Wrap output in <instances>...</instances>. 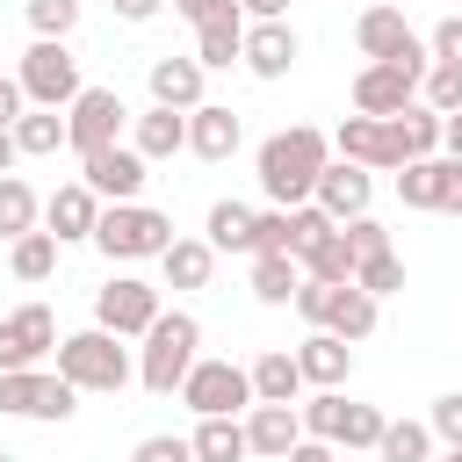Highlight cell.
<instances>
[{"label": "cell", "instance_id": "obj_1", "mask_svg": "<svg viewBox=\"0 0 462 462\" xmlns=\"http://www.w3.org/2000/svg\"><path fill=\"white\" fill-rule=\"evenodd\" d=\"M325 159H332V137L310 130V123H289V130L260 137V152H253V180H260V195H267L274 209H296V202H310Z\"/></svg>", "mask_w": 462, "mask_h": 462}, {"label": "cell", "instance_id": "obj_2", "mask_svg": "<svg viewBox=\"0 0 462 462\" xmlns=\"http://www.w3.org/2000/svg\"><path fill=\"white\" fill-rule=\"evenodd\" d=\"M58 375H65L79 397H116V390L137 375V361H130V346H123L108 325H87V332H65V339H58Z\"/></svg>", "mask_w": 462, "mask_h": 462}, {"label": "cell", "instance_id": "obj_3", "mask_svg": "<svg viewBox=\"0 0 462 462\" xmlns=\"http://www.w3.org/2000/svg\"><path fill=\"white\" fill-rule=\"evenodd\" d=\"M195 354H202L195 310H159V318L144 325V346H137V383H144L152 397H173L180 375L195 368Z\"/></svg>", "mask_w": 462, "mask_h": 462}, {"label": "cell", "instance_id": "obj_4", "mask_svg": "<svg viewBox=\"0 0 462 462\" xmlns=\"http://www.w3.org/2000/svg\"><path fill=\"white\" fill-rule=\"evenodd\" d=\"M180 231H173V217L166 209H152V202H101V217H94V245L108 253V260H159L166 245H173Z\"/></svg>", "mask_w": 462, "mask_h": 462}, {"label": "cell", "instance_id": "obj_5", "mask_svg": "<svg viewBox=\"0 0 462 462\" xmlns=\"http://www.w3.org/2000/svg\"><path fill=\"white\" fill-rule=\"evenodd\" d=\"M79 411V390L58 368H0V419H36V426H65Z\"/></svg>", "mask_w": 462, "mask_h": 462}, {"label": "cell", "instance_id": "obj_6", "mask_svg": "<svg viewBox=\"0 0 462 462\" xmlns=\"http://www.w3.org/2000/svg\"><path fill=\"white\" fill-rule=\"evenodd\" d=\"M14 79H22V101H29V108H65V101L87 87V79H79V58H72L65 36H36V43L22 51Z\"/></svg>", "mask_w": 462, "mask_h": 462}, {"label": "cell", "instance_id": "obj_7", "mask_svg": "<svg viewBox=\"0 0 462 462\" xmlns=\"http://www.w3.org/2000/svg\"><path fill=\"white\" fill-rule=\"evenodd\" d=\"M426 65L433 58H368L354 72V116H397L404 101H419Z\"/></svg>", "mask_w": 462, "mask_h": 462}, {"label": "cell", "instance_id": "obj_8", "mask_svg": "<svg viewBox=\"0 0 462 462\" xmlns=\"http://www.w3.org/2000/svg\"><path fill=\"white\" fill-rule=\"evenodd\" d=\"M130 130V108H123V94L116 87H79L72 101H65V152H101V144H116Z\"/></svg>", "mask_w": 462, "mask_h": 462}, {"label": "cell", "instance_id": "obj_9", "mask_svg": "<svg viewBox=\"0 0 462 462\" xmlns=\"http://www.w3.org/2000/svg\"><path fill=\"white\" fill-rule=\"evenodd\" d=\"M173 397H180L195 419H217V411H231V419H238V411L253 404V375H245L238 361H202V354H195V368L180 375V390H173Z\"/></svg>", "mask_w": 462, "mask_h": 462}, {"label": "cell", "instance_id": "obj_10", "mask_svg": "<svg viewBox=\"0 0 462 462\" xmlns=\"http://www.w3.org/2000/svg\"><path fill=\"white\" fill-rule=\"evenodd\" d=\"M397 202L404 209H433V217H462V159H448V152L404 159L397 166Z\"/></svg>", "mask_w": 462, "mask_h": 462}, {"label": "cell", "instance_id": "obj_11", "mask_svg": "<svg viewBox=\"0 0 462 462\" xmlns=\"http://www.w3.org/2000/svg\"><path fill=\"white\" fill-rule=\"evenodd\" d=\"M166 303H159V289L144 282V274H108L101 289H94V325H108L116 339H144V325L159 318Z\"/></svg>", "mask_w": 462, "mask_h": 462}, {"label": "cell", "instance_id": "obj_12", "mask_svg": "<svg viewBox=\"0 0 462 462\" xmlns=\"http://www.w3.org/2000/svg\"><path fill=\"white\" fill-rule=\"evenodd\" d=\"M58 354V318L51 303H22L0 318V368H43Z\"/></svg>", "mask_w": 462, "mask_h": 462}, {"label": "cell", "instance_id": "obj_13", "mask_svg": "<svg viewBox=\"0 0 462 462\" xmlns=\"http://www.w3.org/2000/svg\"><path fill=\"white\" fill-rule=\"evenodd\" d=\"M79 180H87L101 202H137V195H144V180H152V159H137V152L116 137V144H101V152H87V159H79Z\"/></svg>", "mask_w": 462, "mask_h": 462}, {"label": "cell", "instance_id": "obj_14", "mask_svg": "<svg viewBox=\"0 0 462 462\" xmlns=\"http://www.w3.org/2000/svg\"><path fill=\"white\" fill-rule=\"evenodd\" d=\"M332 159H354V166H368V173H397V166H404L390 116H346V123L332 130Z\"/></svg>", "mask_w": 462, "mask_h": 462}, {"label": "cell", "instance_id": "obj_15", "mask_svg": "<svg viewBox=\"0 0 462 462\" xmlns=\"http://www.w3.org/2000/svg\"><path fill=\"white\" fill-rule=\"evenodd\" d=\"M354 51L361 58H426V36L404 22V7H361L354 14Z\"/></svg>", "mask_w": 462, "mask_h": 462}, {"label": "cell", "instance_id": "obj_16", "mask_svg": "<svg viewBox=\"0 0 462 462\" xmlns=\"http://www.w3.org/2000/svg\"><path fill=\"white\" fill-rule=\"evenodd\" d=\"M310 202H318L332 224H346V217H361V209L375 202V173H368V166H354V159H325V166H318Z\"/></svg>", "mask_w": 462, "mask_h": 462}, {"label": "cell", "instance_id": "obj_17", "mask_svg": "<svg viewBox=\"0 0 462 462\" xmlns=\"http://www.w3.org/2000/svg\"><path fill=\"white\" fill-rule=\"evenodd\" d=\"M296 58H303V43H296L289 22H245V51H238V65H245L253 79H289Z\"/></svg>", "mask_w": 462, "mask_h": 462}, {"label": "cell", "instance_id": "obj_18", "mask_svg": "<svg viewBox=\"0 0 462 462\" xmlns=\"http://www.w3.org/2000/svg\"><path fill=\"white\" fill-rule=\"evenodd\" d=\"M238 144H245V123H238L224 101H202V108H188V152H195V159L224 166Z\"/></svg>", "mask_w": 462, "mask_h": 462}, {"label": "cell", "instance_id": "obj_19", "mask_svg": "<svg viewBox=\"0 0 462 462\" xmlns=\"http://www.w3.org/2000/svg\"><path fill=\"white\" fill-rule=\"evenodd\" d=\"M94 217H101V195H94L87 180H65V188L43 202V231H51L58 245H79V238H94Z\"/></svg>", "mask_w": 462, "mask_h": 462}, {"label": "cell", "instance_id": "obj_20", "mask_svg": "<svg viewBox=\"0 0 462 462\" xmlns=\"http://www.w3.org/2000/svg\"><path fill=\"white\" fill-rule=\"evenodd\" d=\"M137 159H173V152H188V108H144V116H130V137H123Z\"/></svg>", "mask_w": 462, "mask_h": 462}, {"label": "cell", "instance_id": "obj_21", "mask_svg": "<svg viewBox=\"0 0 462 462\" xmlns=\"http://www.w3.org/2000/svg\"><path fill=\"white\" fill-rule=\"evenodd\" d=\"M296 368H303V390H339V383L354 375V339L310 332V339L296 346Z\"/></svg>", "mask_w": 462, "mask_h": 462}, {"label": "cell", "instance_id": "obj_22", "mask_svg": "<svg viewBox=\"0 0 462 462\" xmlns=\"http://www.w3.org/2000/svg\"><path fill=\"white\" fill-rule=\"evenodd\" d=\"M296 440H303L296 404H245V448H253L260 462H282Z\"/></svg>", "mask_w": 462, "mask_h": 462}, {"label": "cell", "instance_id": "obj_23", "mask_svg": "<svg viewBox=\"0 0 462 462\" xmlns=\"http://www.w3.org/2000/svg\"><path fill=\"white\" fill-rule=\"evenodd\" d=\"M202 79H209V72L195 65V51H188V58L166 51V58H152V72H144V87H152L159 108H202Z\"/></svg>", "mask_w": 462, "mask_h": 462}, {"label": "cell", "instance_id": "obj_24", "mask_svg": "<svg viewBox=\"0 0 462 462\" xmlns=\"http://www.w3.org/2000/svg\"><path fill=\"white\" fill-rule=\"evenodd\" d=\"M245 375H253V404H296L303 397V368H296L289 346H267Z\"/></svg>", "mask_w": 462, "mask_h": 462}, {"label": "cell", "instance_id": "obj_25", "mask_svg": "<svg viewBox=\"0 0 462 462\" xmlns=\"http://www.w3.org/2000/svg\"><path fill=\"white\" fill-rule=\"evenodd\" d=\"M238 51H245V14H238V7L195 29V65H202V72H231Z\"/></svg>", "mask_w": 462, "mask_h": 462}, {"label": "cell", "instance_id": "obj_26", "mask_svg": "<svg viewBox=\"0 0 462 462\" xmlns=\"http://www.w3.org/2000/svg\"><path fill=\"white\" fill-rule=\"evenodd\" d=\"M159 274H166V289H209L217 245H209V238H173V245L159 253Z\"/></svg>", "mask_w": 462, "mask_h": 462}, {"label": "cell", "instance_id": "obj_27", "mask_svg": "<svg viewBox=\"0 0 462 462\" xmlns=\"http://www.w3.org/2000/svg\"><path fill=\"white\" fill-rule=\"evenodd\" d=\"M188 448H195V462H253V448H245V419H231V411L195 419Z\"/></svg>", "mask_w": 462, "mask_h": 462}, {"label": "cell", "instance_id": "obj_28", "mask_svg": "<svg viewBox=\"0 0 462 462\" xmlns=\"http://www.w3.org/2000/svg\"><path fill=\"white\" fill-rule=\"evenodd\" d=\"M65 144V108H22L14 116V152L22 159H51Z\"/></svg>", "mask_w": 462, "mask_h": 462}, {"label": "cell", "instance_id": "obj_29", "mask_svg": "<svg viewBox=\"0 0 462 462\" xmlns=\"http://www.w3.org/2000/svg\"><path fill=\"white\" fill-rule=\"evenodd\" d=\"M390 130H397V152H404V159H433V152H440V116H433L426 101H404V108L390 116Z\"/></svg>", "mask_w": 462, "mask_h": 462}, {"label": "cell", "instance_id": "obj_30", "mask_svg": "<svg viewBox=\"0 0 462 462\" xmlns=\"http://www.w3.org/2000/svg\"><path fill=\"white\" fill-rule=\"evenodd\" d=\"M253 217H260V209H245V202H209L202 238H209L217 253H253Z\"/></svg>", "mask_w": 462, "mask_h": 462}, {"label": "cell", "instance_id": "obj_31", "mask_svg": "<svg viewBox=\"0 0 462 462\" xmlns=\"http://www.w3.org/2000/svg\"><path fill=\"white\" fill-rule=\"evenodd\" d=\"M296 245H303V202L296 209H260L253 217V253H282V260H296Z\"/></svg>", "mask_w": 462, "mask_h": 462}, {"label": "cell", "instance_id": "obj_32", "mask_svg": "<svg viewBox=\"0 0 462 462\" xmlns=\"http://www.w3.org/2000/svg\"><path fill=\"white\" fill-rule=\"evenodd\" d=\"M433 426L426 419H383V440H375V455L383 462H433Z\"/></svg>", "mask_w": 462, "mask_h": 462}, {"label": "cell", "instance_id": "obj_33", "mask_svg": "<svg viewBox=\"0 0 462 462\" xmlns=\"http://www.w3.org/2000/svg\"><path fill=\"white\" fill-rule=\"evenodd\" d=\"M7 267H14V282H51V274H58V238H51V231L7 238Z\"/></svg>", "mask_w": 462, "mask_h": 462}, {"label": "cell", "instance_id": "obj_34", "mask_svg": "<svg viewBox=\"0 0 462 462\" xmlns=\"http://www.w3.org/2000/svg\"><path fill=\"white\" fill-rule=\"evenodd\" d=\"M36 224H43L36 188H29L22 173H0V238H22V231H36Z\"/></svg>", "mask_w": 462, "mask_h": 462}, {"label": "cell", "instance_id": "obj_35", "mask_svg": "<svg viewBox=\"0 0 462 462\" xmlns=\"http://www.w3.org/2000/svg\"><path fill=\"white\" fill-rule=\"evenodd\" d=\"M296 282H303L296 260H282V253H253V296H260L267 310H282V303L296 296Z\"/></svg>", "mask_w": 462, "mask_h": 462}, {"label": "cell", "instance_id": "obj_36", "mask_svg": "<svg viewBox=\"0 0 462 462\" xmlns=\"http://www.w3.org/2000/svg\"><path fill=\"white\" fill-rule=\"evenodd\" d=\"M296 419H303V433H310V440H339L346 397H339V390H310V397H296Z\"/></svg>", "mask_w": 462, "mask_h": 462}, {"label": "cell", "instance_id": "obj_37", "mask_svg": "<svg viewBox=\"0 0 462 462\" xmlns=\"http://www.w3.org/2000/svg\"><path fill=\"white\" fill-rule=\"evenodd\" d=\"M354 289H368L375 303H383V296H397V289H404V253L390 245V253H375V260H361V267H354Z\"/></svg>", "mask_w": 462, "mask_h": 462}, {"label": "cell", "instance_id": "obj_38", "mask_svg": "<svg viewBox=\"0 0 462 462\" xmlns=\"http://www.w3.org/2000/svg\"><path fill=\"white\" fill-rule=\"evenodd\" d=\"M419 101H426L433 116H455V108H462V65H440V58H433L426 79H419Z\"/></svg>", "mask_w": 462, "mask_h": 462}, {"label": "cell", "instance_id": "obj_39", "mask_svg": "<svg viewBox=\"0 0 462 462\" xmlns=\"http://www.w3.org/2000/svg\"><path fill=\"white\" fill-rule=\"evenodd\" d=\"M375 440H383V411L346 397V419H339V440H332V448H368V455H375Z\"/></svg>", "mask_w": 462, "mask_h": 462}, {"label": "cell", "instance_id": "obj_40", "mask_svg": "<svg viewBox=\"0 0 462 462\" xmlns=\"http://www.w3.org/2000/svg\"><path fill=\"white\" fill-rule=\"evenodd\" d=\"M22 14H29L36 36H72L79 29V0H22Z\"/></svg>", "mask_w": 462, "mask_h": 462}, {"label": "cell", "instance_id": "obj_41", "mask_svg": "<svg viewBox=\"0 0 462 462\" xmlns=\"http://www.w3.org/2000/svg\"><path fill=\"white\" fill-rule=\"evenodd\" d=\"M339 231H346V245H354V267H361V260H375V253H390V231H383L368 209H361V217H346Z\"/></svg>", "mask_w": 462, "mask_h": 462}, {"label": "cell", "instance_id": "obj_42", "mask_svg": "<svg viewBox=\"0 0 462 462\" xmlns=\"http://www.w3.org/2000/svg\"><path fill=\"white\" fill-rule=\"evenodd\" d=\"M426 426H433V440H440V448H462V390H448V397H433V411H426Z\"/></svg>", "mask_w": 462, "mask_h": 462}, {"label": "cell", "instance_id": "obj_43", "mask_svg": "<svg viewBox=\"0 0 462 462\" xmlns=\"http://www.w3.org/2000/svg\"><path fill=\"white\" fill-rule=\"evenodd\" d=\"M130 462H195V448H188V433H144L130 448Z\"/></svg>", "mask_w": 462, "mask_h": 462}, {"label": "cell", "instance_id": "obj_44", "mask_svg": "<svg viewBox=\"0 0 462 462\" xmlns=\"http://www.w3.org/2000/svg\"><path fill=\"white\" fill-rule=\"evenodd\" d=\"M426 58H440V65H462V14L433 22V36H426Z\"/></svg>", "mask_w": 462, "mask_h": 462}, {"label": "cell", "instance_id": "obj_45", "mask_svg": "<svg viewBox=\"0 0 462 462\" xmlns=\"http://www.w3.org/2000/svg\"><path fill=\"white\" fill-rule=\"evenodd\" d=\"M166 7H173L180 22H195V29H202V22H217V14H231L238 0H166Z\"/></svg>", "mask_w": 462, "mask_h": 462}, {"label": "cell", "instance_id": "obj_46", "mask_svg": "<svg viewBox=\"0 0 462 462\" xmlns=\"http://www.w3.org/2000/svg\"><path fill=\"white\" fill-rule=\"evenodd\" d=\"M29 101H22V79L14 72H0V130H14V116H22Z\"/></svg>", "mask_w": 462, "mask_h": 462}, {"label": "cell", "instance_id": "obj_47", "mask_svg": "<svg viewBox=\"0 0 462 462\" xmlns=\"http://www.w3.org/2000/svg\"><path fill=\"white\" fill-rule=\"evenodd\" d=\"M282 462H339V448H332V440H310V433H303V440H296V448H289Z\"/></svg>", "mask_w": 462, "mask_h": 462}, {"label": "cell", "instance_id": "obj_48", "mask_svg": "<svg viewBox=\"0 0 462 462\" xmlns=\"http://www.w3.org/2000/svg\"><path fill=\"white\" fill-rule=\"evenodd\" d=\"M116 7V22H159L166 14V0H108Z\"/></svg>", "mask_w": 462, "mask_h": 462}, {"label": "cell", "instance_id": "obj_49", "mask_svg": "<svg viewBox=\"0 0 462 462\" xmlns=\"http://www.w3.org/2000/svg\"><path fill=\"white\" fill-rule=\"evenodd\" d=\"M245 22H289V0H238Z\"/></svg>", "mask_w": 462, "mask_h": 462}, {"label": "cell", "instance_id": "obj_50", "mask_svg": "<svg viewBox=\"0 0 462 462\" xmlns=\"http://www.w3.org/2000/svg\"><path fill=\"white\" fill-rule=\"evenodd\" d=\"M440 152H448V159H462V108H455V116H440Z\"/></svg>", "mask_w": 462, "mask_h": 462}, {"label": "cell", "instance_id": "obj_51", "mask_svg": "<svg viewBox=\"0 0 462 462\" xmlns=\"http://www.w3.org/2000/svg\"><path fill=\"white\" fill-rule=\"evenodd\" d=\"M14 159H22L14 152V130H0V173H14Z\"/></svg>", "mask_w": 462, "mask_h": 462}, {"label": "cell", "instance_id": "obj_52", "mask_svg": "<svg viewBox=\"0 0 462 462\" xmlns=\"http://www.w3.org/2000/svg\"><path fill=\"white\" fill-rule=\"evenodd\" d=\"M433 462H462V448H433Z\"/></svg>", "mask_w": 462, "mask_h": 462}, {"label": "cell", "instance_id": "obj_53", "mask_svg": "<svg viewBox=\"0 0 462 462\" xmlns=\"http://www.w3.org/2000/svg\"><path fill=\"white\" fill-rule=\"evenodd\" d=\"M0 462H14V455H0Z\"/></svg>", "mask_w": 462, "mask_h": 462}, {"label": "cell", "instance_id": "obj_54", "mask_svg": "<svg viewBox=\"0 0 462 462\" xmlns=\"http://www.w3.org/2000/svg\"><path fill=\"white\" fill-rule=\"evenodd\" d=\"M79 7H87V0H79Z\"/></svg>", "mask_w": 462, "mask_h": 462}, {"label": "cell", "instance_id": "obj_55", "mask_svg": "<svg viewBox=\"0 0 462 462\" xmlns=\"http://www.w3.org/2000/svg\"><path fill=\"white\" fill-rule=\"evenodd\" d=\"M0 58H7V51H0Z\"/></svg>", "mask_w": 462, "mask_h": 462}]
</instances>
